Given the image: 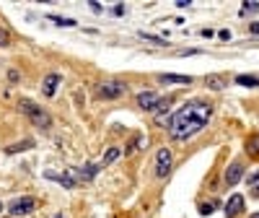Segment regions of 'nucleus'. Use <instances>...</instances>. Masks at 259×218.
<instances>
[{"mask_svg":"<svg viewBox=\"0 0 259 218\" xmlns=\"http://www.w3.org/2000/svg\"><path fill=\"white\" fill-rule=\"evenodd\" d=\"M148 145V140H145V135H135L132 140L127 143V148L122 151V153H135V151H140V148H145Z\"/></svg>","mask_w":259,"mask_h":218,"instance_id":"nucleus-14","label":"nucleus"},{"mask_svg":"<svg viewBox=\"0 0 259 218\" xmlns=\"http://www.w3.org/2000/svg\"><path fill=\"white\" fill-rule=\"evenodd\" d=\"M212 211H215V203H202V205H200V213H202V216H210Z\"/></svg>","mask_w":259,"mask_h":218,"instance_id":"nucleus-21","label":"nucleus"},{"mask_svg":"<svg viewBox=\"0 0 259 218\" xmlns=\"http://www.w3.org/2000/svg\"><path fill=\"white\" fill-rule=\"evenodd\" d=\"M34 145V140H21V143H13V145H8L5 153H18V151H29Z\"/></svg>","mask_w":259,"mask_h":218,"instance_id":"nucleus-18","label":"nucleus"},{"mask_svg":"<svg viewBox=\"0 0 259 218\" xmlns=\"http://www.w3.org/2000/svg\"><path fill=\"white\" fill-rule=\"evenodd\" d=\"M210 114H212V107L202 102H192L187 107H181L169 120V135L174 140H189L207 127Z\"/></svg>","mask_w":259,"mask_h":218,"instance_id":"nucleus-1","label":"nucleus"},{"mask_svg":"<svg viewBox=\"0 0 259 218\" xmlns=\"http://www.w3.org/2000/svg\"><path fill=\"white\" fill-rule=\"evenodd\" d=\"M8 81H11V83H16V81H18V70H11V73H8Z\"/></svg>","mask_w":259,"mask_h":218,"instance_id":"nucleus-24","label":"nucleus"},{"mask_svg":"<svg viewBox=\"0 0 259 218\" xmlns=\"http://www.w3.org/2000/svg\"><path fill=\"white\" fill-rule=\"evenodd\" d=\"M18 109H21V112L31 120V125L39 127V130H50L52 127V117L44 112L39 104H34L31 99H21V102H18Z\"/></svg>","mask_w":259,"mask_h":218,"instance_id":"nucleus-2","label":"nucleus"},{"mask_svg":"<svg viewBox=\"0 0 259 218\" xmlns=\"http://www.w3.org/2000/svg\"><path fill=\"white\" fill-rule=\"evenodd\" d=\"M0 211H3V205H0Z\"/></svg>","mask_w":259,"mask_h":218,"instance_id":"nucleus-31","label":"nucleus"},{"mask_svg":"<svg viewBox=\"0 0 259 218\" xmlns=\"http://www.w3.org/2000/svg\"><path fill=\"white\" fill-rule=\"evenodd\" d=\"M161 83H192L189 76H174V73H163V76H158Z\"/></svg>","mask_w":259,"mask_h":218,"instance_id":"nucleus-15","label":"nucleus"},{"mask_svg":"<svg viewBox=\"0 0 259 218\" xmlns=\"http://www.w3.org/2000/svg\"><path fill=\"white\" fill-rule=\"evenodd\" d=\"M207 86H210L212 91H220V88L228 86V81H226L223 76H207Z\"/></svg>","mask_w":259,"mask_h":218,"instance_id":"nucleus-17","label":"nucleus"},{"mask_svg":"<svg viewBox=\"0 0 259 218\" xmlns=\"http://www.w3.org/2000/svg\"><path fill=\"white\" fill-rule=\"evenodd\" d=\"M236 83L246 88H259V76H236Z\"/></svg>","mask_w":259,"mask_h":218,"instance_id":"nucleus-16","label":"nucleus"},{"mask_svg":"<svg viewBox=\"0 0 259 218\" xmlns=\"http://www.w3.org/2000/svg\"><path fill=\"white\" fill-rule=\"evenodd\" d=\"M47 179L60 182V185H62L65 190H73V187L78 185V182H76V177H73L70 171H62V174H57V171H47Z\"/></svg>","mask_w":259,"mask_h":218,"instance_id":"nucleus-10","label":"nucleus"},{"mask_svg":"<svg viewBox=\"0 0 259 218\" xmlns=\"http://www.w3.org/2000/svg\"><path fill=\"white\" fill-rule=\"evenodd\" d=\"M119 156H122V148H117V145H112V148L106 151V156L101 159V164H99V166H101V169H106L109 164H114V161H117Z\"/></svg>","mask_w":259,"mask_h":218,"instance_id":"nucleus-13","label":"nucleus"},{"mask_svg":"<svg viewBox=\"0 0 259 218\" xmlns=\"http://www.w3.org/2000/svg\"><path fill=\"white\" fill-rule=\"evenodd\" d=\"M241 177H244V164H241V161H233V164L226 169L223 182H226L228 187H233V185H238V182H241Z\"/></svg>","mask_w":259,"mask_h":218,"instance_id":"nucleus-7","label":"nucleus"},{"mask_svg":"<svg viewBox=\"0 0 259 218\" xmlns=\"http://www.w3.org/2000/svg\"><path fill=\"white\" fill-rule=\"evenodd\" d=\"M252 218H259V213H252Z\"/></svg>","mask_w":259,"mask_h":218,"instance_id":"nucleus-29","label":"nucleus"},{"mask_svg":"<svg viewBox=\"0 0 259 218\" xmlns=\"http://www.w3.org/2000/svg\"><path fill=\"white\" fill-rule=\"evenodd\" d=\"M140 36H143L145 42L155 44V47H166V39H163V36H155V34H148V31H140Z\"/></svg>","mask_w":259,"mask_h":218,"instance_id":"nucleus-20","label":"nucleus"},{"mask_svg":"<svg viewBox=\"0 0 259 218\" xmlns=\"http://www.w3.org/2000/svg\"><path fill=\"white\" fill-rule=\"evenodd\" d=\"M54 218H62V216H60V213H57V216H54Z\"/></svg>","mask_w":259,"mask_h":218,"instance_id":"nucleus-30","label":"nucleus"},{"mask_svg":"<svg viewBox=\"0 0 259 218\" xmlns=\"http://www.w3.org/2000/svg\"><path fill=\"white\" fill-rule=\"evenodd\" d=\"M244 11H259V3H257V0H246V3H244Z\"/></svg>","mask_w":259,"mask_h":218,"instance_id":"nucleus-22","label":"nucleus"},{"mask_svg":"<svg viewBox=\"0 0 259 218\" xmlns=\"http://www.w3.org/2000/svg\"><path fill=\"white\" fill-rule=\"evenodd\" d=\"M244 145H246V156L249 159H259V133L257 135H249Z\"/></svg>","mask_w":259,"mask_h":218,"instance_id":"nucleus-12","label":"nucleus"},{"mask_svg":"<svg viewBox=\"0 0 259 218\" xmlns=\"http://www.w3.org/2000/svg\"><path fill=\"white\" fill-rule=\"evenodd\" d=\"M254 197H259V185H257V190H254Z\"/></svg>","mask_w":259,"mask_h":218,"instance_id":"nucleus-28","label":"nucleus"},{"mask_svg":"<svg viewBox=\"0 0 259 218\" xmlns=\"http://www.w3.org/2000/svg\"><path fill=\"white\" fill-rule=\"evenodd\" d=\"M34 208H36L34 197H18V200H13V203L8 205V213L11 216H29Z\"/></svg>","mask_w":259,"mask_h":218,"instance_id":"nucleus-4","label":"nucleus"},{"mask_svg":"<svg viewBox=\"0 0 259 218\" xmlns=\"http://www.w3.org/2000/svg\"><path fill=\"white\" fill-rule=\"evenodd\" d=\"M158 102H161V96L155 94V91H143V94H137V107L145 109V112H155Z\"/></svg>","mask_w":259,"mask_h":218,"instance_id":"nucleus-6","label":"nucleus"},{"mask_svg":"<svg viewBox=\"0 0 259 218\" xmlns=\"http://www.w3.org/2000/svg\"><path fill=\"white\" fill-rule=\"evenodd\" d=\"M8 42H11V36H8V31H0V47H8Z\"/></svg>","mask_w":259,"mask_h":218,"instance_id":"nucleus-23","label":"nucleus"},{"mask_svg":"<svg viewBox=\"0 0 259 218\" xmlns=\"http://www.w3.org/2000/svg\"><path fill=\"white\" fill-rule=\"evenodd\" d=\"M171 164H174V159H171V151L169 148H161L158 151V156H155V177H166L171 171Z\"/></svg>","mask_w":259,"mask_h":218,"instance_id":"nucleus-5","label":"nucleus"},{"mask_svg":"<svg viewBox=\"0 0 259 218\" xmlns=\"http://www.w3.org/2000/svg\"><path fill=\"white\" fill-rule=\"evenodd\" d=\"M50 18V21H54V24H57V26H65V29H73V26H76V21H73V18H65V16H47Z\"/></svg>","mask_w":259,"mask_h":218,"instance_id":"nucleus-19","label":"nucleus"},{"mask_svg":"<svg viewBox=\"0 0 259 218\" xmlns=\"http://www.w3.org/2000/svg\"><path fill=\"white\" fill-rule=\"evenodd\" d=\"M60 73H50L47 78L42 81V91H44V96H54V91H57V86H60Z\"/></svg>","mask_w":259,"mask_h":218,"instance_id":"nucleus-11","label":"nucleus"},{"mask_svg":"<svg viewBox=\"0 0 259 218\" xmlns=\"http://www.w3.org/2000/svg\"><path fill=\"white\" fill-rule=\"evenodd\" d=\"M249 31H252V34H259V24H252V26H249Z\"/></svg>","mask_w":259,"mask_h":218,"instance_id":"nucleus-27","label":"nucleus"},{"mask_svg":"<svg viewBox=\"0 0 259 218\" xmlns=\"http://www.w3.org/2000/svg\"><path fill=\"white\" fill-rule=\"evenodd\" d=\"M218 36H220V39H231V31L223 29V31H218Z\"/></svg>","mask_w":259,"mask_h":218,"instance_id":"nucleus-25","label":"nucleus"},{"mask_svg":"<svg viewBox=\"0 0 259 218\" xmlns=\"http://www.w3.org/2000/svg\"><path fill=\"white\" fill-rule=\"evenodd\" d=\"M99 164H86V166H80V169H70V174L76 177V182H91L96 174H99Z\"/></svg>","mask_w":259,"mask_h":218,"instance_id":"nucleus-8","label":"nucleus"},{"mask_svg":"<svg viewBox=\"0 0 259 218\" xmlns=\"http://www.w3.org/2000/svg\"><path fill=\"white\" fill-rule=\"evenodd\" d=\"M127 91V86L122 83V81H106V83H101L99 88H96V94L101 96V99H119Z\"/></svg>","mask_w":259,"mask_h":218,"instance_id":"nucleus-3","label":"nucleus"},{"mask_svg":"<svg viewBox=\"0 0 259 218\" xmlns=\"http://www.w3.org/2000/svg\"><path fill=\"white\" fill-rule=\"evenodd\" d=\"M244 213V197L241 195H231L228 205H226V218H236Z\"/></svg>","mask_w":259,"mask_h":218,"instance_id":"nucleus-9","label":"nucleus"},{"mask_svg":"<svg viewBox=\"0 0 259 218\" xmlns=\"http://www.w3.org/2000/svg\"><path fill=\"white\" fill-rule=\"evenodd\" d=\"M257 179H259V171H257V174H252V177H249V185H257Z\"/></svg>","mask_w":259,"mask_h":218,"instance_id":"nucleus-26","label":"nucleus"}]
</instances>
